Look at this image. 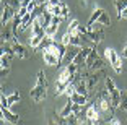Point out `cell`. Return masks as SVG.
I'll return each mask as SVG.
<instances>
[{
	"label": "cell",
	"instance_id": "1",
	"mask_svg": "<svg viewBox=\"0 0 127 125\" xmlns=\"http://www.w3.org/2000/svg\"><path fill=\"white\" fill-rule=\"evenodd\" d=\"M73 81H75V75L68 70L67 65L64 67V68H60L59 75L56 78V96L65 94V89L70 85H73Z\"/></svg>",
	"mask_w": 127,
	"mask_h": 125
},
{
	"label": "cell",
	"instance_id": "2",
	"mask_svg": "<svg viewBox=\"0 0 127 125\" xmlns=\"http://www.w3.org/2000/svg\"><path fill=\"white\" fill-rule=\"evenodd\" d=\"M104 57H106V60L109 62L111 68H112L114 72H116L117 75L122 73V57H121V55L117 54V52L114 50V49L106 47V49H104Z\"/></svg>",
	"mask_w": 127,
	"mask_h": 125
},
{
	"label": "cell",
	"instance_id": "3",
	"mask_svg": "<svg viewBox=\"0 0 127 125\" xmlns=\"http://www.w3.org/2000/svg\"><path fill=\"white\" fill-rule=\"evenodd\" d=\"M88 28V31H86V37L85 39H88V41H91L95 46H98L103 41V36H104V26L101 25V23H95V25H91V26H86Z\"/></svg>",
	"mask_w": 127,
	"mask_h": 125
},
{
	"label": "cell",
	"instance_id": "4",
	"mask_svg": "<svg viewBox=\"0 0 127 125\" xmlns=\"http://www.w3.org/2000/svg\"><path fill=\"white\" fill-rule=\"evenodd\" d=\"M85 68H88L90 72L104 70V62H103V59L98 55V52H96V49H95V47H93V50H91V54L88 55V59H86Z\"/></svg>",
	"mask_w": 127,
	"mask_h": 125
},
{
	"label": "cell",
	"instance_id": "5",
	"mask_svg": "<svg viewBox=\"0 0 127 125\" xmlns=\"http://www.w3.org/2000/svg\"><path fill=\"white\" fill-rule=\"evenodd\" d=\"M47 96V86L42 85H34V88L30 91V98L34 101V102H42Z\"/></svg>",
	"mask_w": 127,
	"mask_h": 125
},
{
	"label": "cell",
	"instance_id": "6",
	"mask_svg": "<svg viewBox=\"0 0 127 125\" xmlns=\"http://www.w3.org/2000/svg\"><path fill=\"white\" fill-rule=\"evenodd\" d=\"M15 15H16V10L11 7V5L2 3V26L8 25L11 20L15 18Z\"/></svg>",
	"mask_w": 127,
	"mask_h": 125
},
{
	"label": "cell",
	"instance_id": "7",
	"mask_svg": "<svg viewBox=\"0 0 127 125\" xmlns=\"http://www.w3.org/2000/svg\"><path fill=\"white\" fill-rule=\"evenodd\" d=\"M11 47H13V50H15L16 57H18V59H23V60L30 59V55L33 54V52H30V49H28L26 46H23L21 42H18V41L11 42Z\"/></svg>",
	"mask_w": 127,
	"mask_h": 125
},
{
	"label": "cell",
	"instance_id": "8",
	"mask_svg": "<svg viewBox=\"0 0 127 125\" xmlns=\"http://www.w3.org/2000/svg\"><path fill=\"white\" fill-rule=\"evenodd\" d=\"M2 120L8 122L11 125H16V124H20V115L11 112L10 107H2Z\"/></svg>",
	"mask_w": 127,
	"mask_h": 125
},
{
	"label": "cell",
	"instance_id": "9",
	"mask_svg": "<svg viewBox=\"0 0 127 125\" xmlns=\"http://www.w3.org/2000/svg\"><path fill=\"white\" fill-rule=\"evenodd\" d=\"M91 50H93V47H82L78 50V54H77V57H75L73 63L78 67H85L86 63V59H88V55L91 54Z\"/></svg>",
	"mask_w": 127,
	"mask_h": 125
},
{
	"label": "cell",
	"instance_id": "10",
	"mask_svg": "<svg viewBox=\"0 0 127 125\" xmlns=\"http://www.w3.org/2000/svg\"><path fill=\"white\" fill-rule=\"evenodd\" d=\"M16 36L13 34V29H11V25H5L2 26V42H15Z\"/></svg>",
	"mask_w": 127,
	"mask_h": 125
},
{
	"label": "cell",
	"instance_id": "11",
	"mask_svg": "<svg viewBox=\"0 0 127 125\" xmlns=\"http://www.w3.org/2000/svg\"><path fill=\"white\" fill-rule=\"evenodd\" d=\"M80 49H82V47H77V46H68L67 50H65V54H64L62 62L64 63H72L75 60V57H77V54H78Z\"/></svg>",
	"mask_w": 127,
	"mask_h": 125
},
{
	"label": "cell",
	"instance_id": "12",
	"mask_svg": "<svg viewBox=\"0 0 127 125\" xmlns=\"http://www.w3.org/2000/svg\"><path fill=\"white\" fill-rule=\"evenodd\" d=\"M42 60H44L47 65L51 67H56V65H60V57L52 52H47V50H42Z\"/></svg>",
	"mask_w": 127,
	"mask_h": 125
},
{
	"label": "cell",
	"instance_id": "13",
	"mask_svg": "<svg viewBox=\"0 0 127 125\" xmlns=\"http://www.w3.org/2000/svg\"><path fill=\"white\" fill-rule=\"evenodd\" d=\"M44 37H46V31L36 34V36H31L30 37V47H31V50H34V49H37V47H41Z\"/></svg>",
	"mask_w": 127,
	"mask_h": 125
},
{
	"label": "cell",
	"instance_id": "14",
	"mask_svg": "<svg viewBox=\"0 0 127 125\" xmlns=\"http://www.w3.org/2000/svg\"><path fill=\"white\" fill-rule=\"evenodd\" d=\"M68 99H72L77 106H86V102H88V96H85V94H80V93H77V91H73L70 94V98Z\"/></svg>",
	"mask_w": 127,
	"mask_h": 125
},
{
	"label": "cell",
	"instance_id": "15",
	"mask_svg": "<svg viewBox=\"0 0 127 125\" xmlns=\"http://www.w3.org/2000/svg\"><path fill=\"white\" fill-rule=\"evenodd\" d=\"M73 112H75V102H73L72 99H68L67 104H65V107L60 110V117L65 119V117H68L70 114H73Z\"/></svg>",
	"mask_w": 127,
	"mask_h": 125
},
{
	"label": "cell",
	"instance_id": "16",
	"mask_svg": "<svg viewBox=\"0 0 127 125\" xmlns=\"http://www.w3.org/2000/svg\"><path fill=\"white\" fill-rule=\"evenodd\" d=\"M103 11H104V10L96 5V7H95V10H93V13H91V16H90V20H88V25H86V26H91V25H95V23H98L99 16L103 15Z\"/></svg>",
	"mask_w": 127,
	"mask_h": 125
},
{
	"label": "cell",
	"instance_id": "17",
	"mask_svg": "<svg viewBox=\"0 0 127 125\" xmlns=\"http://www.w3.org/2000/svg\"><path fill=\"white\" fill-rule=\"evenodd\" d=\"M42 31H44V28H42V25H41V21H39V18H36V20H34V23L31 25V36H36V34L42 33Z\"/></svg>",
	"mask_w": 127,
	"mask_h": 125
},
{
	"label": "cell",
	"instance_id": "18",
	"mask_svg": "<svg viewBox=\"0 0 127 125\" xmlns=\"http://www.w3.org/2000/svg\"><path fill=\"white\" fill-rule=\"evenodd\" d=\"M78 26H80V23L77 21V20H72V21L68 23V26H67V33H70V34H78Z\"/></svg>",
	"mask_w": 127,
	"mask_h": 125
},
{
	"label": "cell",
	"instance_id": "19",
	"mask_svg": "<svg viewBox=\"0 0 127 125\" xmlns=\"http://www.w3.org/2000/svg\"><path fill=\"white\" fill-rule=\"evenodd\" d=\"M98 23H101V25L104 26V28H109V26H111V18H109V15L106 13V11H103V15L99 16Z\"/></svg>",
	"mask_w": 127,
	"mask_h": 125
},
{
	"label": "cell",
	"instance_id": "20",
	"mask_svg": "<svg viewBox=\"0 0 127 125\" xmlns=\"http://www.w3.org/2000/svg\"><path fill=\"white\" fill-rule=\"evenodd\" d=\"M20 99H21V94H20V91H13L10 96H8V104H10V106H11V104H16Z\"/></svg>",
	"mask_w": 127,
	"mask_h": 125
},
{
	"label": "cell",
	"instance_id": "21",
	"mask_svg": "<svg viewBox=\"0 0 127 125\" xmlns=\"http://www.w3.org/2000/svg\"><path fill=\"white\" fill-rule=\"evenodd\" d=\"M114 7H116L117 15H119L124 8H127V0H114Z\"/></svg>",
	"mask_w": 127,
	"mask_h": 125
},
{
	"label": "cell",
	"instance_id": "22",
	"mask_svg": "<svg viewBox=\"0 0 127 125\" xmlns=\"http://www.w3.org/2000/svg\"><path fill=\"white\" fill-rule=\"evenodd\" d=\"M10 57H8V55H3L2 54V57H0V67H2V68H10Z\"/></svg>",
	"mask_w": 127,
	"mask_h": 125
},
{
	"label": "cell",
	"instance_id": "23",
	"mask_svg": "<svg viewBox=\"0 0 127 125\" xmlns=\"http://www.w3.org/2000/svg\"><path fill=\"white\" fill-rule=\"evenodd\" d=\"M2 3H8V5H11V7L15 8L16 11L21 8V0H2Z\"/></svg>",
	"mask_w": 127,
	"mask_h": 125
},
{
	"label": "cell",
	"instance_id": "24",
	"mask_svg": "<svg viewBox=\"0 0 127 125\" xmlns=\"http://www.w3.org/2000/svg\"><path fill=\"white\" fill-rule=\"evenodd\" d=\"M60 44L65 46V47H68V46H70V33H67V31H65V34L62 36V41H60Z\"/></svg>",
	"mask_w": 127,
	"mask_h": 125
},
{
	"label": "cell",
	"instance_id": "25",
	"mask_svg": "<svg viewBox=\"0 0 127 125\" xmlns=\"http://www.w3.org/2000/svg\"><path fill=\"white\" fill-rule=\"evenodd\" d=\"M121 109L127 112V91H122V99H121Z\"/></svg>",
	"mask_w": 127,
	"mask_h": 125
},
{
	"label": "cell",
	"instance_id": "26",
	"mask_svg": "<svg viewBox=\"0 0 127 125\" xmlns=\"http://www.w3.org/2000/svg\"><path fill=\"white\" fill-rule=\"evenodd\" d=\"M0 102H2V107H10V104H8V98L5 94H2V98H0Z\"/></svg>",
	"mask_w": 127,
	"mask_h": 125
},
{
	"label": "cell",
	"instance_id": "27",
	"mask_svg": "<svg viewBox=\"0 0 127 125\" xmlns=\"http://www.w3.org/2000/svg\"><path fill=\"white\" fill-rule=\"evenodd\" d=\"M60 5H62V18H67V16H68V7L64 3V2Z\"/></svg>",
	"mask_w": 127,
	"mask_h": 125
},
{
	"label": "cell",
	"instance_id": "28",
	"mask_svg": "<svg viewBox=\"0 0 127 125\" xmlns=\"http://www.w3.org/2000/svg\"><path fill=\"white\" fill-rule=\"evenodd\" d=\"M117 18L119 20H127V8H124V10L121 11L119 15H117Z\"/></svg>",
	"mask_w": 127,
	"mask_h": 125
},
{
	"label": "cell",
	"instance_id": "29",
	"mask_svg": "<svg viewBox=\"0 0 127 125\" xmlns=\"http://www.w3.org/2000/svg\"><path fill=\"white\" fill-rule=\"evenodd\" d=\"M10 73V68H2V78H7Z\"/></svg>",
	"mask_w": 127,
	"mask_h": 125
},
{
	"label": "cell",
	"instance_id": "30",
	"mask_svg": "<svg viewBox=\"0 0 127 125\" xmlns=\"http://www.w3.org/2000/svg\"><path fill=\"white\" fill-rule=\"evenodd\" d=\"M31 2H33V0H21V7H28Z\"/></svg>",
	"mask_w": 127,
	"mask_h": 125
},
{
	"label": "cell",
	"instance_id": "31",
	"mask_svg": "<svg viewBox=\"0 0 127 125\" xmlns=\"http://www.w3.org/2000/svg\"><path fill=\"white\" fill-rule=\"evenodd\" d=\"M49 3L51 5H59V3H62V0H49Z\"/></svg>",
	"mask_w": 127,
	"mask_h": 125
},
{
	"label": "cell",
	"instance_id": "32",
	"mask_svg": "<svg viewBox=\"0 0 127 125\" xmlns=\"http://www.w3.org/2000/svg\"><path fill=\"white\" fill-rule=\"evenodd\" d=\"M122 59H127V47L122 49Z\"/></svg>",
	"mask_w": 127,
	"mask_h": 125
},
{
	"label": "cell",
	"instance_id": "33",
	"mask_svg": "<svg viewBox=\"0 0 127 125\" xmlns=\"http://www.w3.org/2000/svg\"><path fill=\"white\" fill-rule=\"evenodd\" d=\"M36 2H37V5H44V3H47L49 0H36Z\"/></svg>",
	"mask_w": 127,
	"mask_h": 125
},
{
	"label": "cell",
	"instance_id": "34",
	"mask_svg": "<svg viewBox=\"0 0 127 125\" xmlns=\"http://www.w3.org/2000/svg\"><path fill=\"white\" fill-rule=\"evenodd\" d=\"M80 7L86 8V0H80Z\"/></svg>",
	"mask_w": 127,
	"mask_h": 125
}]
</instances>
